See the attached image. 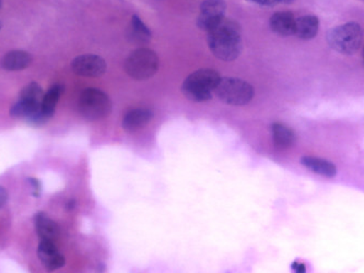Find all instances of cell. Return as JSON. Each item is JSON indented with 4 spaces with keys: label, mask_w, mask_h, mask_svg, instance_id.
<instances>
[{
    "label": "cell",
    "mask_w": 364,
    "mask_h": 273,
    "mask_svg": "<svg viewBox=\"0 0 364 273\" xmlns=\"http://www.w3.org/2000/svg\"><path fill=\"white\" fill-rule=\"evenodd\" d=\"M127 38L134 44L146 45L151 41L152 33L150 28L135 14L130 20L129 28L127 30Z\"/></svg>",
    "instance_id": "14"
},
{
    "label": "cell",
    "mask_w": 364,
    "mask_h": 273,
    "mask_svg": "<svg viewBox=\"0 0 364 273\" xmlns=\"http://www.w3.org/2000/svg\"><path fill=\"white\" fill-rule=\"evenodd\" d=\"M301 164L312 172L321 175L323 177H333L337 175L336 165L324 159L315 158V156H303L300 160Z\"/></svg>",
    "instance_id": "15"
},
{
    "label": "cell",
    "mask_w": 364,
    "mask_h": 273,
    "mask_svg": "<svg viewBox=\"0 0 364 273\" xmlns=\"http://www.w3.org/2000/svg\"><path fill=\"white\" fill-rule=\"evenodd\" d=\"M75 205H76V201L75 200H70L68 203H67V208H68V210L74 209Z\"/></svg>",
    "instance_id": "24"
},
{
    "label": "cell",
    "mask_w": 364,
    "mask_h": 273,
    "mask_svg": "<svg viewBox=\"0 0 364 273\" xmlns=\"http://www.w3.org/2000/svg\"><path fill=\"white\" fill-rule=\"evenodd\" d=\"M270 28L280 36H294L296 28V17L290 11H279L270 18Z\"/></svg>",
    "instance_id": "11"
},
{
    "label": "cell",
    "mask_w": 364,
    "mask_h": 273,
    "mask_svg": "<svg viewBox=\"0 0 364 273\" xmlns=\"http://www.w3.org/2000/svg\"><path fill=\"white\" fill-rule=\"evenodd\" d=\"M79 112L89 122L103 119L112 112L111 99L101 90L89 87L81 93Z\"/></svg>",
    "instance_id": "4"
},
{
    "label": "cell",
    "mask_w": 364,
    "mask_h": 273,
    "mask_svg": "<svg viewBox=\"0 0 364 273\" xmlns=\"http://www.w3.org/2000/svg\"><path fill=\"white\" fill-rule=\"evenodd\" d=\"M1 28H3V23H1V21H0V30H1Z\"/></svg>",
    "instance_id": "27"
},
{
    "label": "cell",
    "mask_w": 364,
    "mask_h": 273,
    "mask_svg": "<svg viewBox=\"0 0 364 273\" xmlns=\"http://www.w3.org/2000/svg\"><path fill=\"white\" fill-rule=\"evenodd\" d=\"M33 62L32 55L26 50H11L1 59V67L7 71H20L28 68Z\"/></svg>",
    "instance_id": "13"
},
{
    "label": "cell",
    "mask_w": 364,
    "mask_h": 273,
    "mask_svg": "<svg viewBox=\"0 0 364 273\" xmlns=\"http://www.w3.org/2000/svg\"><path fill=\"white\" fill-rule=\"evenodd\" d=\"M319 19L316 16L309 14L296 19L294 34L301 40H312L318 33Z\"/></svg>",
    "instance_id": "16"
},
{
    "label": "cell",
    "mask_w": 364,
    "mask_h": 273,
    "mask_svg": "<svg viewBox=\"0 0 364 273\" xmlns=\"http://www.w3.org/2000/svg\"><path fill=\"white\" fill-rule=\"evenodd\" d=\"M71 69L76 75L87 78H99L107 69V62L97 55H81L71 62Z\"/></svg>",
    "instance_id": "8"
},
{
    "label": "cell",
    "mask_w": 364,
    "mask_h": 273,
    "mask_svg": "<svg viewBox=\"0 0 364 273\" xmlns=\"http://www.w3.org/2000/svg\"><path fill=\"white\" fill-rule=\"evenodd\" d=\"M279 1L286 4V5H290V4H294L296 0H279Z\"/></svg>",
    "instance_id": "25"
},
{
    "label": "cell",
    "mask_w": 364,
    "mask_h": 273,
    "mask_svg": "<svg viewBox=\"0 0 364 273\" xmlns=\"http://www.w3.org/2000/svg\"><path fill=\"white\" fill-rule=\"evenodd\" d=\"M220 79L219 73L213 69H199L185 79L182 85L183 95L195 103L209 101Z\"/></svg>",
    "instance_id": "2"
},
{
    "label": "cell",
    "mask_w": 364,
    "mask_h": 273,
    "mask_svg": "<svg viewBox=\"0 0 364 273\" xmlns=\"http://www.w3.org/2000/svg\"><path fill=\"white\" fill-rule=\"evenodd\" d=\"M213 91L218 99L228 105H246L254 97L253 87L237 78H221Z\"/></svg>",
    "instance_id": "5"
},
{
    "label": "cell",
    "mask_w": 364,
    "mask_h": 273,
    "mask_svg": "<svg viewBox=\"0 0 364 273\" xmlns=\"http://www.w3.org/2000/svg\"><path fill=\"white\" fill-rule=\"evenodd\" d=\"M8 200V191L4 187L0 186V208L3 207Z\"/></svg>",
    "instance_id": "23"
},
{
    "label": "cell",
    "mask_w": 364,
    "mask_h": 273,
    "mask_svg": "<svg viewBox=\"0 0 364 273\" xmlns=\"http://www.w3.org/2000/svg\"><path fill=\"white\" fill-rule=\"evenodd\" d=\"M65 87L60 83L50 87L48 92L44 93V97L42 101V111L44 112L48 117L52 119L53 116L55 114V109H56L57 103L60 101V97L64 93Z\"/></svg>",
    "instance_id": "18"
},
{
    "label": "cell",
    "mask_w": 364,
    "mask_h": 273,
    "mask_svg": "<svg viewBox=\"0 0 364 273\" xmlns=\"http://www.w3.org/2000/svg\"><path fill=\"white\" fill-rule=\"evenodd\" d=\"M329 46L343 55H353L361 48L363 30L357 22H348L329 30L327 33Z\"/></svg>",
    "instance_id": "3"
},
{
    "label": "cell",
    "mask_w": 364,
    "mask_h": 273,
    "mask_svg": "<svg viewBox=\"0 0 364 273\" xmlns=\"http://www.w3.org/2000/svg\"><path fill=\"white\" fill-rule=\"evenodd\" d=\"M1 6H3V0H0V8H1Z\"/></svg>",
    "instance_id": "26"
},
{
    "label": "cell",
    "mask_w": 364,
    "mask_h": 273,
    "mask_svg": "<svg viewBox=\"0 0 364 273\" xmlns=\"http://www.w3.org/2000/svg\"><path fill=\"white\" fill-rule=\"evenodd\" d=\"M38 256L43 266L50 271L63 268L66 264L64 255L57 250L54 242H50V240H41L38 248Z\"/></svg>",
    "instance_id": "9"
},
{
    "label": "cell",
    "mask_w": 364,
    "mask_h": 273,
    "mask_svg": "<svg viewBox=\"0 0 364 273\" xmlns=\"http://www.w3.org/2000/svg\"><path fill=\"white\" fill-rule=\"evenodd\" d=\"M272 139H274V144L277 148L286 150L296 144V134L291 128L287 127L282 124L274 123L272 125Z\"/></svg>",
    "instance_id": "17"
},
{
    "label": "cell",
    "mask_w": 364,
    "mask_h": 273,
    "mask_svg": "<svg viewBox=\"0 0 364 273\" xmlns=\"http://www.w3.org/2000/svg\"><path fill=\"white\" fill-rule=\"evenodd\" d=\"M225 12L227 4L225 0H205L200 5L197 26L203 31H210L225 19Z\"/></svg>",
    "instance_id": "7"
},
{
    "label": "cell",
    "mask_w": 364,
    "mask_h": 273,
    "mask_svg": "<svg viewBox=\"0 0 364 273\" xmlns=\"http://www.w3.org/2000/svg\"><path fill=\"white\" fill-rule=\"evenodd\" d=\"M152 118L154 113L150 109H133L124 116L122 126L127 132H136L147 125Z\"/></svg>",
    "instance_id": "12"
},
{
    "label": "cell",
    "mask_w": 364,
    "mask_h": 273,
    "mask_svg": "<svg viewBox=\"0 0 364 273\" xmlns=\"http://www.w3.org/2000/svg\"><path fill=\"white\" fill-rule=\"evenodd\" d=\"M256 5L263 6V7H274V6L280 4L279 0H247Z\"/></svg>",
    "instance_id": "20"
},
{
    "label": "cell",
    "mask_w": 364,
    "mask_h": 273,
    "mask_svg": "<svg viewBox=\"0 0 364 273\" xmlns=\"http://www.w3.org/2000/svg\"><path fill=\"white\" fill-rule=\"evenodd\" d=\"M292 270L296 271V272L299 273H304L306 272V268H305V264H302V262H292Z\"/></svg>",
    "instance_id": "22"
},
{
    "label": "cell",
    "mask_w": 364,
    "mask_h": 273,
    "mask_svg": "<svg viewBox=\"0 0 364 273\" xmlns=\"http://www.w3.org/2000/svg\"><path fill=\"white\" fill-rule=\"evenodd\" d=\"M34 225H36V231L41 240L55 242L60 237V226L44 212H38L34 215Z\"/></svg>",
    "instance_id": "10"
},
{
    "label": "cell",
    "mask_w": 364,
    "mask_h": 273,
    "mask_svg": "<svg viewBox=\"0 0 364 273\" xmlns=\"http://www.w3.org/2000/svg\"><path fill=\"white\" fill-rule=\"evenodd\" d=\"M207 41L211 53L223 62H233L243 50L241 28L237 22L225 18L208 31Z\"/></svg>",
    "instance_id": "1"
},
{
    "label": "cell",
    "mask_w": 364,
    "mask_h": 273,
    "mask_svg": "<svg viewBox=\"0 0 364 273\" xmlns=\"http://www.w3.org/2000/svg\"><path fill=\"white\" fill-rule=\"evenodd\" d=\"M158 69V55L149 48H138L126 59V73L135 80H148L156 75Z\"/></svg>",
    "instance_id": "6"
},
{
    "label": "cell",
    "mask_w": 364,
    "mask_h": 273,
    "mask_svg": "<svg viewBox=\"0 0 364 273\" xmlns=\"http://www.w3.org/2000/svg\"><path fill=\"white\" fill-rule=\"evenodd\" d=\"M44 91L38 83L31 82L23 87L20 92L19 100L30 103L42 104Z\"/></svg>",
    "instance_id": "19"
},
{
    "label": "cell",
    "mask_w": 364,
    "mask_h": 273,
    "mask_svg": "<svg viewBox=\"0 0 364 273\" xmlns=\"http://www.w3.org/2000/svg\"><path fill=\"white\" fill-rule=\"evenodd\" d=\"M28 183H30V185L32 186V189H33V196L34 197H38L41 193V187H42V185H41L40 181L36 178H28Z\"/></svg>",
    "instance_id": "21"
}]
</instances>
